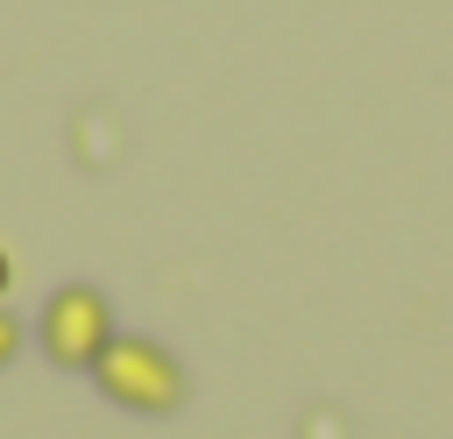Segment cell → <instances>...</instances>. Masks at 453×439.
I'll return each instance as SVG.
<instances>
[{"mask_svg": "<svg viewBox=\"0 0 453 439\" xmlns=\"http://www.w3.org/2000/svg\"><path fill=\"white\" fill-rule=\"evenodd\" d=\"M92 375H99V389H106L120 411H142V418H163V411L184 404V368H177V354L156 347V340H134V333H113V347L92 361Z\"/></svg>", "mask_w": 453, "mask_h": 439, "instance_id": "cell-1", "label": "cell"}, {"mask_svg": "<svg viewBox=\"0 0 453 439\" xmlns=\"http://www.w3.org/2000/svg\"><path fill=\"white\" fill-rule=\"evenodd\" d=\"M106 347H113V304L92 283H64L42 304V354L57 368H92Z\"/></svg>", "mask_w": 453, "mask_h": 439, "instance_id": "cell-2", "label": "cell"}, {"mask_svg": "<svg viewBox=\"0 0 453 439\" xmlns=\"http://www.w3.org/2000/svg\"><path fill=\"white\" fill-rule=\"evenodd\" d=\"M14 354H21V319H14L7 304H0V368H7Z\"/></svg>", "mask_w": 453, "mask_h": 439, "instance_id": "cell-3", "label": "cell"}, {"mask_svg": "<svg viewBox=\"0 0 453 439\" xmlns=\"http://www.w3.org/2000/svg\"><path fill=\"white\" fill-rule=\"evenodd\" d=\"M7 283H14V262H7V248H0V297H7Z\"/></svg>", "mask_w": 453, "mask_h": 439, "instance_id": "cell-4", "label": "cell"}]
</instances>
